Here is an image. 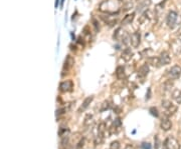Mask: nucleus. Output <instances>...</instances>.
<instances>
[{"label": "nucleus", "instance_id": "f257e3e1", "mask_svg": "<svg viewBox=\"0 0 181 149\" xmlns=\"http://www.w3.org/2000/svg\"><path fill=\"white\" fill-rule=\"evenodd\" d=\"M100 10L107 13H115L119 10V4L116 3V1L112 0H104L103 2L100 4Z\"/></svg>", "mask_w": 181, "mask_h": 149}, {"label": "nucleus", "instance_id": "f03ea898", "mask_svg": "<svg viewBox=\"0 0 181 149\" xmlns=\"http://www.w3.org/2000/svg\"><path fill=\"white\" fill-rule=\"evenodd\" d=\"M178 13L176 11H169L166 17V23L167 26L170 29H174L177 26V21H178Z\"/></svg>", "mask_w": 181, "mask_h": 149}, {"label": "nucleus", "instance_id": "7ed1b4c3", "mask_svg": "<svg viewBox=\"0 0 181 149\" xmlns=\"http://www.w3.org/2000/svg\"><path fill=\"white\" fill-rule=\"evenodd\" d=\"M167 76L170 80H176L181 76V66L173 65L170 69L167 71Z\"/></svg>", "mask_w": 181, "mask_h": 149}, {"label": "nucleus", "instance_id": "20e7f679", "mask_svg": "<svg viewBox=\"0 0 181 149\" xmlns=\"http://www.w3.org/2000/svg\"><path fill=\"white\" fill-rule=\"evenodd\" d=\"M130 43L134 48H137L139 47L141 43V34L139 31H136V32L132 33V35L130 36Z\"/></svg>", "mask_w": 181, "mask_h": 149}, {"label": "nucleus", "instance_id": "39448f33", "mask_svg": "<svg viewBox=\"0 0 181 149\" xmlns=\"http://www.w3.org/2000/svg\"><path fill=\"white\" fill-rule=\"evenodd\" d=\"M74 59L72 56L70 55H68L66 58V60H64V68H62V75H64V73H68V71H70V68H72V66H74Z\"/></svg>", "mask_w": 181, "mask_h": 149}, {"label": "nucleus", "instance_id": "423d86ee", "mask_svg": "<svg viewBox=\"0 0 181 149\" xmlns=\"http://www.w3.org/2000/svg\"><path fill=\"white\" fill-rule=\"evenodd\" d=\"M158 58H159V64H160V66L168 65L171 62V56L167 51L161 52L160 55L158 56Z\"/></svg>", "mask_w": 181, "mask_h": 149}, {"label": "nucleus", "instance_id": "0eeeda50", "mask_svg": "<svg viewBox=\"0 0 181 149\" xmlns=\"http://www.w3.org/2000/svg\"><path fill=\"white\" fill-rule=\"evenodd\" d=\"M162 107L166 110V112H169V114H173L177 111V106L169 100H163Z\"/></svg>", "mask_w": 181, "mask_h": 149}, {"label": "nucleus", "instance_id": "6e6552de", "mask_svg": "<svg viewBox=\"0 0 181 149\" xmlns=\"http://www.w3.org/2000/svg\"><path fill=\"white\" fill-rule=\"evenodd\" d=\"M72 88H74V83L72 80H66L60 84V90L62 92H70L72 90Z\"/></svg>", "mask_w": 181, "mask_h": 149}, {"label": "nucleus", "instance_id": "1a4fd4ad", "mask_svg": "<svg viewBox=\"0 0 181 149\" xmlns=\"http://www.w3.org/2000/svg\"><path fill=\"white\" fill-rule=\"evenodd\" d=\"M126 36H127V34H126V31L123 30V28L119 27V28L116 29L115 33H114V35H113V38L115 39V40H117V41H122Z\"/></svg>", "mask_w": 181, "mask_h": 149}, {"label": "nucleus", "instance_id": "9d476101", "mask_svg": "<svg viewBox=\"0 0 181 149\" xmlns=\"http://www.w3.org/2000/svg\"><path fill=\"white\" fill-rule=\"evenodd\" d=\"M149 71H150V69H149L148 64H147V63L143 64V65L141 66V67L139 68V70H138V77L144 79V78L146 77L147 75H148Z\"/></svg>", "mask_w": 181, "mask_h": 149}, {"label": "nucleus", "instance_id": "9b49d317", "mask_svg": "<svg viewBox=\"0 0 181 149\" xmlns=\"http://www.w3.org/2000/svg\"><path fill=\"white\" fill-rule=\"evenodd\" d=\"M151 4V0H140L139 4L137 5V11L142 12V11L148 9V7Z\"/></svg>", "mask_w": 181, "mask_h": 149}, {"label": "nucleus", "instance_id": "f8f14e48", "mask_svg": "<svg viewBox=\"0 0 181 149\" xmlns=\"http://www.w3.org/2000/svg\"><path fill=\"white\" fill-rule=\"evenodd\" d=\"M121 56H122V59L128 62V61H130V60L132 59V57H133V51L131 50V48L127 47V48H125L123 50Z\"/></svg>", "mask_w": 181, "mask_h": 149}, {"label": "nucleus", "instance_id": "ddd939ff", "mask_svg": "<svg viewBox=\"0 0 181 149\" xmlns=\"http://www.w3.org/2000/svg\"><path fill=\"white\" fill-rule=\"evenodd\" d=\"M160 127L162 130L164 131H169L171 128H172V122L169 120L168 118H164L161 120L160 122Z\"/></svg>", "mask_w": 181, "mask_h": 149}, {"label": "nucleus", "instance_id": "4468645a", "mask_svg": "<svg viewBox=\"0 0 181 149\" xmlns=\"http://www.w3.org/2000/svg\"><path fill=\"white\" fill-rule=\"evenodd\" d=\"M93 99H94V96H88V97H86L84 100V102H82V104L80 105V107L78 108V112H82V111L86 110V109L90 106L91 102L93 101Z\"/></svg>", "mask_w": 181, "mask_h": 149}, {"label": "nucleus", "instance_id": "2eb2a0df", "mask_svg": "<svg viewBox=\"0 0 181 149\" xmlns=\"http://www.w3.org/2000/svg\"><path fill=\"white\" fill-rule=\"evenodd\" d=\"M125 76H126L125 68L123 66H118L117 69H116V77H117V79L123 80L125 78Z\"/></svg>", "mask_w": 181, "mask_h": 149}, {"label": "nucleus", "instance_id": "dca6fc26", "mask_svg": "<svg viewBox=\"0 0 181 149\" xmlns=\"http://www.w3.org/2000/svg\"><path fill=\"white\" fill-rule=\"evenodd\" d=\"M134 18H135V13H131V14H127L122 20V24L123 25H128L131 24L133 22Z\"/></svg>", "mask_w": 181, "mask_h": 149}, {"label": "nucleus", "instance_id": "f3484780", "mask_svg": "<svg viewBox=\"0 0 181 149\" xmlns=\"http://www.w3.org/2000/svg\"><path fill=\"white\" fill-rule=\"evenodd\" d=\"M172 98L178 104H181V90L175 89L172 93Z\"/></svg>", "mask_w": 181, "mask_h": 149}, {"label": "nucleus", "instance_id": "a211bd4d", "mask_svg": "<svg viewBox=\"0 0 181 149\" xmlns=\"http://www.w3.org/2000/svg\"><path fill=\"white\" fill-rule=\"evenodd\" d=\"M149 112H150L151 115H153V116H155V117H158L159 116L158 110H157L156 107H151V108L149 109Z\"/></svg>", "mask_w": 181, "mask_h": 149}, {"label": "nucleus", "instance_id": "6ab92c4d", "mask_svg": "<svg viewBox=\"0 0 181 149\" xmlns=\"http://www.w3.org/2000/svg\"><path fill=\"white\" fill-rule=\"evenodd\" d=\"M110 148L111 149H119L120 148V143L118 141H113L110 145Z\"/></svg>", "mask_w": 181, "mask_h": 149}, {"label": "nucleus", "instance_id": "aec40b11", "mask_svg": "<svg viewBox=\"0 0 181 149\" xmlns=\"http://www.w3.org/2000/svg\"><path fill=\"white\" fill-rule=\"evenodd\" d=\"M141 149H152V145L149 142H143L141 144Z\"/></svg>", "mask_w": 181, "mask_h": 149}, {"label": "nucleus", "instance_id": "412c9836", "mask_svg": "<svg viewBox=\"0 0 181 149\" xmlns=\"http://www.w3.org/2000/svg\"><path fill=\"white\" fill-rule=\"evenodd\" d=\"M172 82H170V81H168V82H166V83L164 84V87H165V89L166 90H168V89H170L171 87H172Z\"/></svg>", "mask_w": 181, "mask_h": 149}, {"label": "nucleus", "instance_id": "4be33fe9", "mask_svg": "<svg viewBox=\"0 0 181 149\" xmlns=\"http://www.w3.org/2000/svg\"><path fill=\"white\" fill-rule=\"evenodd\" d=\"M132 6H133V4H132L131 1H129V2L126 3V5L124 6V7H125V8H124V10H128V9H130V7H132Z\"/></svg>", "mask_w": 181, "mask_h": 149}, {"label": "nucleus", "instance_id": "5701e85b", "mask_svg": "<svg viewBox=\"0 0 181 149\" xmlns=\"http://www.w3.org/2000/svg\"><path fill=\"white\" fill-rule=\"evenodd\" d=\"M114 125H115V126H121V119L120 118L115 119V121H114Z\"/></svg>", "mask_w": 181, "mask_h": 149}, {"label": "nucleus", "instance_id": "b1692460", "mask_svg": "<svg viewBox=\"0 0 181 149\" xmlns=\"http://www.w3.org/2000/svg\"><path fill=\"white\" fill-rule=\"evenodd\" d=\"M150 97H151V88H148L147 93H146V100H149Z\"/></svg>", "mask_w": 181, "mask_h": 149}, {"label": "nucleus", "instance_id": "393cba45", "mask_svg": "<svg viewBox=\"0 0 181 149\" xmlns=\"http://www.w3.org/2000/svg\"><path fill=\"white\" fill-rule=\"evenodd\" d=\"M93 23H94V26H95V29H96V31H99L100 30V27H99V25H98V22H97V20H95V19H94L93 20Z\"/></svg>", "mask_w": 181, "mask_h": 149}, {"label": "nucleus", "instance_id": "a878e982", "mask_svg": "<svg viewBox=\"0 0 181 149\" xmlns=\"http://www.w3.org/2000/svg\"><path fill=\"white\" fill-rule=\"evenodd\" d=\"M64 0H60V7L64 6Z\"/></svg>", "mask_w": 181, "mask_h": 149}, {"label": "nucleus", "instance_id": "bb28decb", "mask_svg": "<svg viewBox=\"0 0 181 149\" xmlns=\"http://www.w3.org/2000/svg\"><path fill=\"white\" fill-rule=\"evenodd\" d=\"M58 2H60V0H56V7H58Z\"/></svg>", "mask_w": 181, "mask_h": 149}, {"label": "nucleus", "instance_id": "cd10ccee", "mask_svg": "<svg viewBox=\"0 0 181 149\" xmlns=\"http://www.w3.org/2000/svg\"><path fill=\"white\" fill-rule=\"evenodd\" d=\"M179 42L181 43V34H180V36H179Z\"/></svg>", "mask_w": 181, "mask_h": 149}]
</instances>
